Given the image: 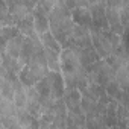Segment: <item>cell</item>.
Listing matches in <instances>:
<instances>
[{"instance_id": "obj_28", "label": "cell", "mask_w": 129, "mask_h": 129, "mask_svg": "<svg viewBox=\"0 0 129 129\" xmlns=\"http://www.w3.org/2000/svg\"><path fill=\"white\" fill-rule=\"evenodd\" d=\"M124 127H129V118L126 120V123H124Z\"/></svg>"}, {"instance_id": "obj_17", "label": "cell", "mask_w": 129, "mask_h": 129, "mask_svg": "<svg viewBox=\"0 0 129 129\" xmlns=\"http://www.w3.org/2000/svg\"><path fill=\"white\" fill-rule=\"evenodd\" d=\"M0 93H2V97L14 100V94H15V87L14 82L8 78L2 76V81H0Z\"/></svg>"}, {"instance_id": "obj_18", "label": "cell", "mask_w": 129, "mask_h": 129, "mask_svg": "<svg viewBox=\"0 0 129 129\" xmlns=\"http://www.w3.org/2000/svg\"><path fill=\"white\" fill-rule=\"evenodd\" d=\"M40 38H41L44 47H47V49H53V50H56V52H62V46H61V43L55 38V35H53L50 30H47V32H44L43 35H40Z\"/></svg>"}, {"instance_id": "obj_2", "label": "cell", "mask_w": 129, "mask_h": 129, "mask_svg": "<svg viewBox=\"0 0 129 129\" xmlns=\"http://www.w3.org/2000/svg\"><path fill=\"white\" fill-rule=\"evenodd\" d=\"M87 76L90 82H96L102 87H106L108 82L115 78V70L106 62V59H99L87 69Z\"/></svg>"}, {"instance_id": "obj_1", "label": "cell", "mask_w": 129, "mask_h": 129, "mask_svg": "<svg viewBox=\"0 0 129 129\" xmlns=\"http://www.w3.org/2000/svg\"><path fill=\"white\" fill-rule=\"evenodd\" d=\"M49 18H50V32L61 43L62 49L70 47L72 32H73V26H75L72 11L62 3V0H59L58 5L49 14Z\"/></svg>"}, {"instance_id": "obj_23", "label": "cell", "mask_w": 129, "mask_h": 129, "mask_svg": "<svg viewBox=\"0 0 129 129\" xmlns=\"http://www.w3.org/2000/svg\"><path fill=\"white\" fill-rule=\"evenodd\" d=\"M18 78H20V81H21L26 87H34V85H37V82H38V79L35 78V75L30 72V69H29L27 66H24V67L21 69V72L18 73Z\"/></svg>"}, {"instance_id": "obj_24", "label": "cell", "mask_w": 129, "mask_h": 129, "mask_svg": "<svg viewBox=\"0 0 129 129\" xmlns=\"http://www.w3.org/2000/svg\"><path fill=\"white\" fill-rule=\"evenodd\" d=\"M127 118H129V108L118 103V106H117V126H124Z\"/></svg>"}, {"instance_id": "obj_6", "label": "cell", "mask_w": 129, "mask_h": 129, "mask_svg": "<svg viewBox=\"0 0 129 129\" xmlns=\"http://www.w3.org/2000/svg\"><path fill=\"white\" fill-rule=\"evenodd\" d=\"M62 99L66 102L69 111H84L82 109V93L79 88H67Z\"/></svg>"}, {"instance_id": "obj_14", "label": "cell", "mask_w": 129, "mask_h": 129, "mask_svg": "<svg viewBox=\"0 0 129 129\" xmlns=\"http://www.w3.org/2000/svg\"><path fill=\"white\" fill-rule=\"evenodd\" d=\"M2 67H5L6 70L12 72V73H20L23 66H21V62L18 61V58H14L11 55H8L6 52H2Z\"/></svg>"}, {"instance_id": "obj_19", "label": "cell", "mask_w": 129, "mask_h": 129, "mask_svg": "<svg viewBox=\"0 0 129 129\" xmlns=\"http://www.w3.org/2000/svg\"><path fill=\"white\" fill-rule=\"evenodd\" d=\"M17 105L14 103V100L5 99L2 97L0 100V117H8V115H17Z\"/></svg>"}, {"instance_id": "obj_7", "label": "cell", "mask_w": 129, "mask_h": 129, "mask_svg": "<svg viewBox=\"0 0 129 129\" xmlns=\"http://www.w3.org/2000/svg\"><path fill=\"white\" fill-rule=\"evenodd\" d=\"M34 20H35V29L38 35H43L44 32L50 30V18H49V12H46L44 9L35 6L34 8Z\"/></svg>"}, {"instance_id": "obj_22", "label": "cell", "mask_w": 129, "mask_h": 129, "mask_svg": "<svg viewBox=\"0 0 129 129\" xmlns=\"http://www.w3.org/2000/svg\"><path fill=\"white\" fill-rule=\"evenodd\" d=\"M0 11H2V15H0V24L3 26H15L14 24V18L11 15V11H9V5L6 0H2V8H0Z\"/></svg>"}, {"instance_id": "obj_8", "label": "cell", "mask_w": 129, "mask_h": 129, "mask_svg": "<svg viewBox=\"0 0 129 129\" xmlns=\"http://www.w3.org/2000/svg\"><path fill=\"white\" fill-rule=\"evenodd\" d=\"M73 21L76 24H81V26H85V27H91L93 26V15H91V11L88 6H81V8H76L73 12Z\"/></svg>"}, {"instance_id": "obj_5", "label": "cell", "mask_w": 129, "mask_h": 129, "mask_svg": "<svg viewBox=\"0 0 129 129\" xmlns=\"http://www.w3.org/2000/svg\"><path fill=\"white\" fill-rule=\"evenodd\" d=\"M106 20H108V24H109V29L112 32H115L117 35H121L124 34L126 27L121 21V17H120V9L118 8H114V6H106Z\"/></svg>"}, {"instance_id": "obj_16", "label": "cell", "mask_w": 129, "mask_h": 129, "mask_svg": "<svg viewBox=\"0 0 129 129\" xmlns=\"http://www.w3.org/2000/svg\"><path fill=\"white\" fill-rule=\"evenodd\" d=\"M20 29L17 26H3L2 27V32H0V44H2V52L6 49V44L9 40H12L14 37L20 35Z\"/></svg>"}, {"instance_id": "obj_11", "label": "cell", "mask_w": 129, "mask_h": 129, "mask_svg": "<svg viewBox=\"0 0 129 129\" xmlns=\"http://www.w3.org/2000/svg\"><path fill=\"white\" fill-rule=\"evenodd\" d=\"M17 27L20 29V32L24 37H34L37 35V29H35V20H34V11L30 14H27L24 18H21L17 23Z\"/></svg>"}, {"instance_id": "obj_10", "label": "cell", "mask_w": 129, "mask_h": 129, "mask_svg": "<svg viewBox=\"0 0 129 129\" xmlns=\"http://www.w3.org/2000/svg\"><path fill=\"white\" fill-rule=\"evenodd\" d=\"M37 47H35V43L30 37H26L24 41H23V46H21V52H20V56H18V61L21 62V66L24 67L26 64L30 61L32 55L35 53Z\"/></svg>"}, {"instance_id": "obj_27", "label": "cell", "mask_w": 129, "mask_h": 129, "mask_svg": "<svg viewBox=\"0 0 129 129\" xmlns=\"http://www.w3.org/2000/svg\"><path fill=\"white\" fill-rule=\"evenodd\" d=\"M88 2V6L90 5H96V3H102V2H106V0H87Z\"/></svg>"}, {"instance_id": "obj_26", "label": "cell", "mask_w": 129, "mask_h": 129, "mask_svg": "<svg viewBox=\"0 0 129 129\" xmlns=\"http://www.w3.org/2000/svg\"><path fill=\"white\" fill-rule=\"evenodd\" d=\"M126 3H129V0H106V6H114V8H121Z\"/></svg>"}, {"instance_id": "obj_21", "label": "cell", "mask_w": 129, "mask_h": 129, "mask_svg": "<svg viewBox=\"0 0 129 129\" xmlns=\"http://www.w3.org/2000/svg\"><path fill=\"white\" fill-rule=\"evenodd\" d=\"M105 90H106V93H108L112 99H115L117 102L120 100V97H121V94H123V87L120 85V82H118L115 78L108 82V85L105 87Z\"/></svg>"}, {"instance_id": "obj_20", "label": "cell", "mask_w": 129, "mask_h": 129, "mask_svg": "<svg viewBox=\"0 0 129 129\" xmlns=\"http://www.w3.org/2000/svg\"><path fill=\"white\" fill-rule=\"evenodd\" d=\"M17 118H18L21 127H32V124L35 121V117L26 108H18L17 109Z\"/></svg>"}, {"instance_id": "obj_3", "label": "cell", "mask_w": 129, "mask_h": 129, "mask_svg": "<svg viewBox=\"0 0 129 129\" xmlns=\"http://www.w3.org/2000/svg\"><path fill=\"white\" fill-rule=\"evenodd\" d=\"M70 46H75V47H90L93 46V38H91V30L90 27H85V26H81V24H76L73 26V32H72V41H70Z\"/></svg>"}, {"instance_id": "obj_25", "label": "cell", "mask_w": 129, "mask_h": 129, "mask_svg": "<svg viewBox=\"0 0 129 129\" xmlns=\"http://www.w3.org/2000/svg\"><path fill=\"white\" fill-rule=\"evenodd\" d=\"M62 3L66 5L72 12L76 9V8H81V6H88V2L87 0H62Z\"/></svg>"}, {"instance_id": "obj_9", "label": "cell", "mask_w": 129, "mask_h": 129, "mask_svg": "<svg viewBox=\"0 0 129 129\" xmlns=\"http://www.w3.org/2000/svg\"><path fill=\"white\" fill-rule=\"evenodd\" d=\"M78 50H79V58H81V64L85 67V69H88L90 66H93L94 62H97L99 59H102L100 56H99V53H97V50L93 47V46H90V47H78Z\"/></svg>"}, {"instance_id": "obj_15", "label": "cell", "mask_w": 129, "mask_h": 129, "mask_svg": "<svg viewBox=\"0 0 129 129\" xmlns=\"http://www.w3.org/2000/svg\"><path fill=\"white\" fill-rule=\"evenodd\" d=\"M24 38H26V37H24L23 34H20V35L14 37L12 40H9V41H8L6 49H5L3 52H6L8 55H11V56H14V58H18V56H20V52H21V46H23Z\"/></svg>"}, {"instance_id": "obj_12", "label": "cell", "mask_w": 129, "mask_h": 129, "mask_svg": "<svg viewBox=\"0 0 129 129\" xmlns=\"http://www.w3.org/2000/svg\"><path fill=\"white\" fill-rule=\"evenodd\" d=\"M85 126H87V114L84 111H69L67 127H85Z\"/></svg>"}, {"instance_id": "obj_13", "label": "cell", "mask_w": 129, "mask_h": 129, "mask_svg": "<svg viewBox=\"0 0 129 129\" xmlns=\"http://www.w3.org/2000/svg\"><path fill=\"white\" fill-rule=\"evenodd\" d=\"M44 55H46V61H47L49 69L53 72H61V52L44 47Z\"/></svg>"}, {"instance_id": "obj_4", "label": "cell", "mask_w": 129, "mask_h": 129, "mask_svg": "<svg viewBox=\"0 0 129 129\" xmlns=\"http://www.w3.org/2000/svg\"><path fill=\"white\" fill-rule=\"evenodd\" d=\"M47 79H49L53 97L55 99H62L64 93H66V90H67L66 88V81H64V76H62V72H53V70H50L47 73Z\"/></svg>"}]
</instances>
